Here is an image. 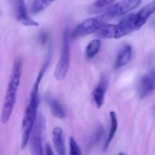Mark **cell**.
Wrapping results in <instances>:
<instances>
[{
  "instance_id": "cell-1",
  "label": "cell",
  "mask_w": 155,
  "mask_h": 155,
  "mask_svg": "<svg viewBox=\"0 0 155 155\" xmlns=\"http://www.w3.org/2000/svg\"><path fill=\"white\" fill-rule=\"evenodd\" d=\"M22 68V60L20 57H17L15 60L13 64L2 109L1 121L3 124H5L8 122L13 111L21 76Z\"/></svg>"
},
{
  "instance_id": "cell-2",
  "label": "cell",
  "mask_w": 155,
  "mask_h": 155,
  "mask_svg": "<svg viewBox=\"0 0 155 155\" xmlns=\"http://www.w3.org/2000/svg\"><path fill=\"white\" fill-rule=\"evenodd\" d=\"M39 89L33 87L29 105L25 113L22 122L21 147L25 148L29 142L30 135L37 118L39 104Z\"/></svg>"
},
{
  "instance_id": "cell-3",
  "label": "cell",
  "mask_w": 155,
  "mask_h": 155,
  "mask_svg": "<svg viewBox=\"0 0 155 155\" xmlns=\"http://www.w3.org/2000/svg\"><path fill=\"white\" fill-rule=\"evenodd\" d=\"M70 48L69 30L67 28L64 32L62 50L54 71V77L58 81L63 80L67 75L70 64Z\"/></svg>"
},
{
  "instance_id": "cell-4",
  "label": "cell",
  "mask_w": 155,
  "mask_h": 155,
  "mask_svg": "<svg viewBox=\"0 0 155 155\" xmlns=\"http://www.w3.org/2000/svg\"><path fill=\"white\" fill-rule=\"evenodd\" d=\"M44 126V122L42 117H37L29 140L31 155H44L42 146Z\"/></svg>"
},
{
  "instance_id": "cell-5",
  "label": "cell",
  "mask_w": 155,
  "mask_h": 155,
  "mask_svg": "<svg viewBox=\"0 0 155 155\" xmlns=\"http://www.w3.org/2000/svg\"><path fill=\"white\" fill-rule=\"evenodd\" d=\"M104 24L103 16L88 18L75 28L73 32L72 37L78 38L89 35L96 32Z\"/></svg>"
},
{
  "instance_id": "cell-6",
  "label": "cell",
  "mask_w": 155,
  "mask_h": 155,
  "mask_svg": "<svg viewBox=\"0 0 155 155\" xmlns=\"http://www.w3.org/2000/svg\"><path fill=\"white\" fill-rule=\"evenodd\" d=\"M141 0H123L108 8L104 16L113 17L127 13L138 6Z\"/></svg>"
},
{
  "instance_id": "cell-7",
  "label": "cell",
  "mask_w": 155,
  "mask_h": 155,
  "mask_svg": "<svg viewBox=\"0 0 155 155\" xmlns=\"http://www.w3.org/2000/svg\"><path fill=\"white\" fill-rule=\"evenodd\" d=\"M12 5L17 20L21 24L27 26H38L39 23L28 15L24 0H9Z\"/></svg>"
},
{
  "instance_id": "cell-8",
  "label": "cell",
  "mask_w": 155,
  "mask_h": 155,
  "mask_svg": "<svg viewBox=\"0 0 155 155\" xmlns=\"http://www.w3.org/2000/svg\"><path fill=\"white\" fill-rule=\"evenodd\" d=\"M135 14H131L115 25V38L118 39L125 36L135 30Z\"/></svg>"
},
{
  "instance_id": "cell-9",
  "label": "cell",
  "mask_w": 155,
  "mask_h": 155,
  "mask_svg": "<svg viewBox=\"0 0 155 155\" xmlns=\"http://www.w3.org/2000/svg\"><path fill=\"white\" fill-rule=\"evenodd\" d=\"M155 89V68L141 78L138 87L139 95L141 98H145L152 94Z\"/></svg>"
},
{
  "instance_id": "cell-10",
  "label": "cell",
  "mask_w": 155,
  "mask_h": 155,
  "mask_svg": "<svg viewBox=\"0 0 155 155\" xmlns=\"http://www.w3.org/2000/svg\"><path fill=\"white\" fill-rule=\"evenodd\" d=\"M155 12V0L144 6L136 15L135 30L140 29Z\"/></svg>"
},
{
  "instance_id": "cell-11",
  "label": "cell",
  "mask_w": 155,
  "mask_h": 155,
  "mask_svg": "<svg viewBox=\"0 0 155 155\" xmlns=\"http://www.w3.org/2000/svg\"><path fill=\"white\" fill-rule=\"evenodd\" d=\"M52 140L57 155H66L64 133L61 127H56L54 129Z\"/></svg>"
},
{
  "instance_id": "cell-12",
  "label": "cell",
  "mask_w": 155,
  "mask_h": 155,
  "mask_svg": "<svg viewBox=\"0 0 155 155\" xmlns=\"http://www.w3.org/2000/svg\"><path fill=\"white\" fill-rule=\"evenodd\" d=\"M107 81L106 77L103 76L100 79L99 84L95 87L93 93L94 99L97 106L100 108L104 104V95L106 90Z\"/></svg>"
},
{
  "instance_id": "cell-13",
  "label": "cell",
  "mask_w": 155,
  "mask_h": 155,
  "mask_svg": "<svg viewBox=\"0 0 155 155\" xmlns=\"http://www.w3.org/2000/svg\"><path fill=\"white\" fill-rule=\"evenodd\" d=\"M132 55V49L131 45H126L118 53L115 63V67L119 69L124 67L130 62Z\"/></svg>"
},
{
  "instance_id": "cell-14",
  "label": "cell",
  "mask_w": 155,
  "mask_h": 155,
  "mask_svg": "<svg viewBox=\"0 0 155 155\" xmlns=\"http://www.w3.org/2000/svg\"><path fill=\"white\" fill-rule=\"evenodd\" d=\"M47 99L53 115L60 119L65 118L66 115V111L62 105L52 97H49Z\"/></svg>"
},
{
  "instance_id": "cell-15",
  "label": "cell",
  "mask_w": 155,
  "mask_h": 155,
  "mask_svg": "<svg viewBox=\"0 0 155 155\" xmlns=\"http://www.w3.org/2000/svg\"><path fill=\"white\" fill-rule=\"evenodd\" d=\"M110 117H111V128L108 134V137L105 142L104 150L106 151L109 146L111 142L114 137L116 133L117 128V118L116 114L114 111H111L110 113Z\"/></svg>"
},
{
  "instance_id": "cell-16",
  "label": "cell",
  "mask_w": 155,
  "mask_h": 155,
  "mask_svg": "<svg viewBox=\"0 0 155 155\" xmlns=\"http://www.w3.org/2000/svg\"><path fill=\"white\" fill-rule=\"evenodd\" d=\"M97 35L102 38H115V25L104 24L96 31Z\"/></svg>"
},
{
  "instance_id": "cell-17",
  "label": "cell",
  "mask_w": 155,
  "mask_h": 155,
  "mask_svg": "<svg viewBox=\"0 0 155 155\" xmlns=\"http://www.w3.org/2000/svg\"><path fill=\"white\" fill-rule=\"evenodd\" d=\"M101 45V41L98 39L93 40L88 44L86 49L87 58L91 59L97 54L100 50Z\"/></svg>"
},
{
  "instance_id": "cell-18",
  "label": "cell",
  "mask_w": 155,
  "mask_h": 155,
  "mask_svg": "<svg viewBox=\"0 0 155 155\" xmlns=\"http://www.w3.org/2000/svg\"><path fill=\"white\" fill-rule=\"evenodd\" d=\"M51 4L48 0H34L31 7L33 14H37L43 11Z\"/></svg>"
},
{
  "instance_id": "cell-19",
  "label": "cell",
  "mask_w": 155,
  "mask_h": 155,
  "mask_svg": "<svg viewBox=\"0 0 155 155\" xmlns=\"http://www.w3.org/2000/svg\"><path fill=\"white\" fill-rule=\"evenodd\" d=\"M70 155H82L81 150L79 146L74 138L71 137L70 138Z\"/></svg>"
},
{
  "instance_id": "cell-20",
  "label": "cell",
  "mask_w": 155,
  "mask_h": 155,
  "mask_svg": "<svg viewBox=\"0 0 155 155\" xmlns=\"http://www.w3.org/2000/svg\"><path fill=\"white\" fill-rule=\"evenodd\" d=\"M104 130L102 126H99L96 128L94 136V141L95 143H99L104 137Z\"/></svg>"
},
{
  "instance_id": "cell-21",
  "label": "cell",
  "mask_w": 155,
  "mask_h": 155,
  "mask_svg": "<svg viewBox=\"0 0 155 155\" xmlns=\"http://www.w3.org/2000/svg\"><path fill=\"white\" fill-rule=\"evenodd\" d=\"M116 0H96L94 2L95 6L102 7L111 3Z\"/></svg>"
},
{
  "instance_id": "cell-22",
  "label": "cell",
  "mask_w": 155,
  "mask_h": 155,
  "mask_svg": "<svg viewBox=\"0 0 155 155\" xmlns=\"http://www.w3.org/2000/svg\"><path fill=\"white\" fill-rule=\"evenodd\" d=\"M40 39L42 44H45L48 39V35L45 32H43L40 35Z\"/></svg>"
},
{
  "instance_id": "cell-23",
  "label": "cell",
  "mask_w": 155,
  "mask_h": 155,
  "mask_svg": "<svg viewBox=\"0 0 155 155\" xmlns=\"http://www.w3.org/2000/svg\"><path fill=\"white\" fill-rule=\"evenodd\" d=\"M45 155H54L51 147L49 144H46L45 147Z\"/></svg>"
},
{
  "instance_id": "cell-24",
  "label": "cell",
  "mask_w": 155,
  "mask_h": 155,
  "mask_svg": "<svg viewBox=\"0 0 155 155\" xmlns=\"http://www.w3.org/2000/svg\"><path fill=\"white\" fill-rule=\"evenodd\" d=\"M55 0H48V1H49V2H50V3L51 4L53 2H54V1H55Z\"/></svg>"
},
{
  "instance_id": "cell-25",
  "label": "cell",
  "mask_w": 155,
  "mask_h": 155,
  "mask_svg": "<svg viewBox=\"0 0 155 155\" xmlns=\"http://www.w3.org/2000/svg\"><path fill=\"white\" fill-rule=\"evenodd\" d=\"M118 155H125L123 153H120L118 154Z\"/></svg>"
},
{
  "instance_id": "cell-26",
  "label": "cell",
  "mask_w": 155,
  "mask_h": 155,
  "mask_svg": "<svg viewBox=\"0 0 155 155\" xmlns=\"http://www.w3.org/2000/svg\"><path fill=\"white\" fill-rule=\"evenodd\" d=\"M154 114L155 115V105L154 106Z\"/></svg>"
},
{
  "instance_id": "cell-27",
  "label": "cell",
  "mask_w": 155,
  "mask_h": 155,
  "mask_svg": "<svg viewBox=\"0 0 155 155\" xmlns=\"http://www.w3.org/2000/svg\"><path fill=\"white\" fill-rule=\"evenodd\" d=\"M154 25H155V23H154Z\"/></svg>"
}]
</instances>
